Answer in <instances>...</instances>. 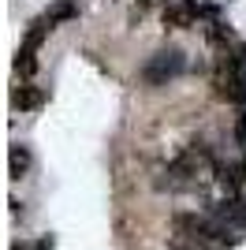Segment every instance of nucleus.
<instances>
[{"label": "nucleus", "mask_w": 246, "mask_h": 250, "mask_svg": "<svg viewBox=\"0 0 246 250\" xmlns=\"http://www.w3.org/2000/svg\"><path fill=\"white\" fill-rule=\"evenodd\" d=\"M183 67H186V56L179 49H164V52H157L153 60L142 67V79L149 86H161V83H168V79H175V75H183Z\"/></svg>", "instance_id": "obj_1"}, {"label": "nucleus", "mask_w": 246, "mask_h": 250, "mask_svg": "<svg viewBox=\"0 0 246 250\" xmlns=\"http://www.w3.org/2000/svg\"><path fill=\"white\" fill-rule=\"evenodd\" d=\"M220 97L246 101V49H239V56H227L224 75H220Z\"/></svg>", "instance_id": "obj_2"}, {"label": "nucleus", "mask_w": 246, "mask_h": 250, "mask_svg": "<svg viewBox=\"0 0 246 250\" xmlns=\"http://www.w3.org/2000/svg\"><path fill=\"white\" fill-rule=\"evenodd\" d=\"M213 217L220 220V224H227V228H243L246 231V198L231 194L227 202H220V206L213 209Z\"/></svg>", "instance_id": "obj_3"}, {"label": "nucleus", "mask_w": 246, "mask_h": 250, "mask_svg": "<svg viewBox=\"0 0 246 250\" xmlns=\"http://www.w3.org/2000/svg\"><path fill=\"white\" fill-rule=\"evenodd\" d=\"M164 22L175 26V30H190V26H198V8L194 4H168L164 8Z\"/></svg>", "instance_id": "obj_4"}, {"label": "nucleus", "mask_w": 246, "mask_h": 250, "mask_svg": "<svg viewBox=\"0 0 246 250\" xmlns=\"http://www.w3.org/2000/svg\"><path fill=\"white\" fill-rule=\"evenodd\" d=\"M41 101H45V90H38V86H19V90L11 94V104H15V108H38Z\"/></svg>", "instance_id": "obj_5"}, {"label": "nucleus", "mask_w": 246, "mask_h": 250, "mask_svg": "<svg viewBox=\"0 0 246 250\" xmlns=\"http://www.w3.org/2000/svg\"><path fill=\"white\" fill-rule=\"evenodd\" d=\"M34 45H19V52H15V71L19 75H34L38 71V60H34Z\"/></svg>", "instance_id": "obj_6"}, {"label": "nucleus", "mask_w": 246, "mask_h": 250, "mask_svg": "<svg viewBox=\"0 0 246 250\" xmlns=\"http://www.w3.org/2000/svg\"><path fill=\"white\" fill-rule=\"evenodd\" d=\"M11 179H19V176H26V168H30V149L26 146H11Z\"/></svg>", "instance_id": "obj_7"}, {"label": "nucleus", "mask_w": 246, "mask_h": 250, "mask_svg": "<svg viewBox=\"0 0 246 250\" xmlns=\"http://www.w3.org/2000/svg\"><path fill=\"white\" fill-rule=\"evenodd\" d=\"M235 138H239V146L246 149V108L239 112V124H235Z\"/></svg>", "instance_id": "obj_8"}, {"label": "nucleus", "mask_w": 246, "mask_h": 250, "mask_svg": "<svg viewBox=\"0 0 246 250\" xmlns=\"http://www.w3.org/2000/svg\"><path fill=\"white\" fill-rule=\"evenodd\" d=\"M15 250H52V239H41V243H34V247L22 243V247H15Z\"/></svg>", "instance_id": "obj_9"}, {"label": "nucleus", "mask_w": 246, "mask_h": 250, "mask_svg": "<svg viewBox=\"0 0 246 250\" xmlns=\"http://www.w3.org/2000/svg\"><path fill=\"white\" fill-rule=\"evenodd\" d=\"M168 250H186V247H183V243H172ZM194 250H205V247H194Z\"/></svg>", "instance_id": "obj_10"}, {"label": "nucleus", "mask_w": 246, "mask_h": 250, "mask_svg": "<svg viewBox=\"0 0 246 250\" xmlns=\"http://www.w3.org/2000/svg\"><path fill=\"white\" fill-rule=\"evenodd\" d=\"M243 172H246V165H243Z\"/></svg>", "instance_id": "obj_11"}]
</instances>
